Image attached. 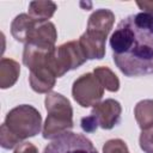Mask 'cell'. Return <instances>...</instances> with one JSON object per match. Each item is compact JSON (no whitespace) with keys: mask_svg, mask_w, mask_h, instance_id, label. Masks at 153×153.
Returning a JSON list of instances; mask_svg holds the SVG:
<instances>
[{"mask_svg":"<svg viewBox=\"0 0 153 153\" xmlns=\"http://www.w3.org/2000/svg\"><path fill=\"white\" fill-rule=\"evenodd\" d=\"M110 47L124 75L153 74V14L140 12L122 19L110 37Z\"/></svg>","mask_w":153,"mask_h":153,"instance_id":"1","label":"cell"},{"mask_svg":"<svg viewBox=\"0 0 153 153\" xmlns=\"http://www.w3.org/2000/svg\"><path fill=\"white\" fill-rule=\"evenodd\" d=\"M11 33L16 41L41 47H55L57 31L51 22L36 20L29 13L18 14L11 24Z\"/></svg>","mask_w":153,"mask_h":153,"instance_id":"2","label":"cell"},{"mask_svg":"<svg viewBox=\"0 0 153 153\" xmlns=\"http://www.w3.org/2000/svg\"><path fill=\"white\" fill-rule=\"evenodd\" d=\"M48 112L43 124L44 139H56L73 128V109L69 100L57 92H49L44 99Z\"/></svg>","mask_w":153,"mask_h":153,"instance_id":"3","label":"cell"},{"mask_svg":"<svg viewBox=\"0 0 153 153\" xmlns=\"http://www.w3.org/2000/svg\"><path fill=\"white\" fill-rule=\"evenodd\" d=\"M4 124L8 131L22 143L23 140L32 137L41 131L42 116L39 111L32 105L23 104L8 111Z\"/></svg>","mask_w":153,"mask_h":153,"instance_id":"4","label":"cell"},{"mask_svg":"<svg viewBox=\"0 0 153 153\" xmlns=\"http://www.w3.org/2000/svg\"><path fill=\"white\" fill-rule=\"evenodd\" d=\"M86 56L78 41H71L55 47L48 57L50 71L56 78L63 76L68 71L75 69L86 62Z\"/></svg>","mask_w":153,"mask_h":153,"instance_id":"5","label":"cell"},{"mask_svg":"<svg viewBox=\"0 0 153 153\" xmlns=\"http://www.w3.org/2000/svg\"><path fill=\"white\" fill-rule=\"evenodd\" d=\"M104 90L105 88L93 73H85L73 82L72 94L79 105L88 108L100 102Z\"/></svg>","mask_w":153,"mask_h":153,"instance_id":"6","label":"cell"},{"mask_svg":"<svg viewBox=\"0 0 153 153\" xmlns=\"http://www.w3.org/2000/svg\"><path fill=\"white\" fill-rule=\"evenodd\" d=\"M43 153H98V151L85 135L67 131L48 143Z\"/></svg>","mask_w":153,"mask_h":153,"instance_id":"7","label":"cell"},{"mask_svg":"<svg viewBox=\"0 0 153 153\" xmlns=\"http://www.w3.org/2000/svg\"><path fill=\"white\" fill-rule=\"evenodd\" d=\"M121 112H122L121 104L117 100L109 98L94 104L92 106L91 115L94 117V120L97 121L100 128L111 129L120 123Z\"/></svg>","mask_w":153,"mask_h":153,"instance_id":"8","label":"cell"},{"mask_svg":"<svg viewBox=\"0 0 153 153\" xmlns=\"http://www.w3.org/2000/svg\"><path fill=\"white\" fill-rule=\"evenodd\" d=\"M115 23V14L108 8L96 10L88 18L86 31L108 38Z\"/></svg>","mask_w":153,"mask_h":153,"instance_id":"9","label":"cell"},{"mask_svg":"<svg viewBox=\"0 0 153 153\" xmlns=\"http://www.w3.org/2000/svg\"><path fill=\"white\" fill-rule=\"evenodd\" d=\"M105 37L85 31L78 39L87 60L103 59L105 55Z\"/></svg>","mask_w":153,"mask_h":153,"instance_id":"10","label":"cell"},{"mask_svg":"<svg viewBox=\"0 0 153 153\" xmlns=\"http://www.w3.org/2000/svg\"><path fill=\"white\" fill-rule=\"evenodd\" d=\"M20 73V66L17 61L2 57L0 61V87L8 88L16 84Z\"/></svg>","mask_w":153,"mask_h":153,"instance_id":"11","label":"cell"},{"mask_svg":"<svg viewBox=\"0 0 153 153\" xmlns=\"http://www.w3.org/2000/svg\"><path fill=\"white\" fill-rule=\"evenodd\" d=\"M134 115L139 127L142 130L153 126V99L140 100L135 105Z\"/></svg>","mask_w":153,"mask_h":153,"instance_id":"12","label":"cell"},{"mask_svg":"<svg viewBox=\"0 0 153 153\" xmlns=\"http://www.w3.org/2000/svg\"><path fill=\"white\" fill-rule=\"evenodd\" d=\"M57 6L53 1H31L29 5V16L36 20L48 22L55 13Z\"/></svg>","mask_w":153,"mask_h":153,"instance_id":"13","label":"cell"},{"mask_svg":"<svg viewBox=\"0 0 153 153\" xmlns=\"http://www.w3.org/2000/svg\"><path fill=\"white\" fill-rule=\"evenodd\" d=\"M93 74L97 76V79L100 81L103 87L110 92H116L120 88V80L117 75L109 68L104 66H99L94 68Z\"/></svg>","mask_w":153,"mask_h":153,"instance_id":"14","label":"cell"},{"mask_svg":"<svg viewBox=\"0 0 153 153\" xmlns=\"http://www.w3.org/2000/svg\"><path fill=\"white\" fill-rule=\"evenodd\" d=\"M139 142L141 149L145 153H153V126L141 131Z\"/></svg>","mask_w":153,"mask_h":153,"instance_id":"15","label":"cell"},{"mask_svg":"<svg viewBox=\"0 0 153 153\" xmlns=\"http://www.w3.org/2000/svg\"><path fill=\"white\" fill-rule=\"evenodd\" d=\"M20 142L8 131L6 126L2 123L0 127V145L5 149H11L13 147H17Z\"/></svg>","mask_w":153,"mask_h":153,"instance_id":"16","label":"cell"},{"mask_svg":"<svg viewBox=\"0 0 153 153\" xmlns=\"http://www.w3.org/2000/svg\"><path fill=\"white\" fill-rule=\"evenodd\" d=\"M103 153H129L126 142L121 139H111L103 146Z\"/></svg>","mask_w":153,"mask_h":153,"instance_id":"17","label":"cell"},{"mask_svg":"<svg viewBox=\"0 0 153 153\" xmlns=\"http://www.w3.org/2000/svg\"><path fill=\"white\" fill-rule=\"evenodd\" d=\"M80 126H81V129L86 133H93L99 126L97 123V121L94 120V117L90 114L88 116L86 117H82L81 121H80Z\"/></svg>","mask_w":153,"mask_h":153,"instance_id":"18","label":"cell"},{"mask_svg":"<svg viewBox=\"0 0 153 153\" xmlns=\"http://www.w3.org/2000/svg\"><path fill=\"white\" fill-rule=\"evenodd\" d=\"M13 153H38V149L31 142H22L14 148Z\"/></svg>","mask_w":153,"mask_h":153,"instance_id":"19","label":"cell"},{"mask_svg":"<svg viewBox=\"0 0 153 153\" xmlns=\"http://www.w3.org/2000/svg\"><path fill=\"white\" fill-rule=\"evenodd\" d=\"M136 5L145 12L153 14V1H137Z\"/></svg>","mask_w":153,"mask_h":153,"instance_id":"20","label":"cell"}]
</instances>
